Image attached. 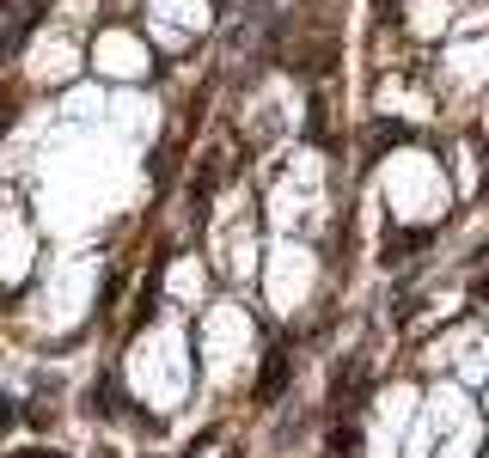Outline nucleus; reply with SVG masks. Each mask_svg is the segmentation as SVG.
Listing matches in <instances>:
<instances>
[{
    "instance_id": "f257e3e1",
    "label": "nucleus",
    "mask_w": 489,
    "mask_h": 458,
    "mask_svg": "<svg viewBox=\"0 0 489 458\" xmlns=\"http://www.w3.org/2000/svg\"><path fill=\"white\" fill-rule=\"evenodd\" d=\"M288 373H294V360H288V349H275L270 373H264V385H257V404H275V398L288 391Z\"/></svg>"
},
{
    "instance_id": "f03ea898",
    "label": "nucleus",
    "mask_w": 489,
    "mask_h": 458,
    "mask_svg": "<svg viewBox=\"0 0 489 458\" xmlns=\"http://www.w3.org/2000/svg\"><path fill=\"white\" fill-rule=\"evenodd\" d=\"M330 458H361V428L355 422H336L330 428Z\"/></svg>"
},
{
    "instance_id": "7ed1b4c3",
    "label": "nucleus",
    "mask_w": 489,
    "mask_h": 458,
    "mask_svg": "<svg viewBox=\"0 0 489 458\" xmlns=\"http://www.w3.org/2000/svg\"><path fill=\"white\" fill-rule=\"evenodd\" d=\"M86 404L99 409V415H116V379H110V373H99V385L86 391Z\"/></svg>"
},
{
    "instance_id": "20e7f679",
    "label": "nucleus",
    "mask_w": 489,
    "mask_h": 458,
    "mask_svg": "<svg viewBox=\"0 0 489 458\" xmlns=\"http://www.w3.org/2000/svg\"><path fill=\"white\" fill-rule=\"evenodd\" d=\"M422 245H429V233H391V239H385V263H398V257L422 251Z\"/></svg>"
},
{
    "instance_id": "39448f33",
    "label": "nucleus",
    "mask_w": 489,
    "mask_h": 458,
    "mask_svg": "<svg viewBox=\"0 0 489 458\" xmlns=\"http://www.w3.org/2000/svg\"><path fill=\"white\" fill-rule=\"evenodd\" d=\"M12 422H19V404H12V398H0V428H12Z\"/></svg>"
},
{
    "instance_id": "423d86ee",
    "label": "nucleus",
    "mask_w": 489,
    "mask_h": 458,
    "mask_svg": "<svg viewBox=\"0 0 489 458\" xmlns=\"http://www.w3.org/2000/svg\"><path fill=\"white\" fill-rule=\"evenodd\" d=\"M12 458H61L55 446H31V453H12Z\"/></svg>"
},
{
    "instance_id": "0eeeda50",
    "label": "nucleus",
    "mask_w": 489,
    "mask_h": 458,
    "mask_svg": "<svg viewBox=\"0 0 489 458\" xmlns=\"http://www.w3.org/2000/svg\"><path fill=\"white\" fill-rule=\"evenodd\" d=\"M92 458H116V453H110V446H99V453H92Z\"/></svg>"
},
{
    "instance_id": "6e6552de",
    "label": "nucleus",
    "mask_w": 489,
    "mask_h": 458,
    "mask_svg": "<svg viewBox=\"0 0 489 458\" xmlns=\"http://www.w3.org/2000/svg\"><path fill=\"white\" fill-rule=\"evenodd\" d=\"M226 458H245V453H239V446H233V453H226Z\"/></svg>"
}]
</instances>
